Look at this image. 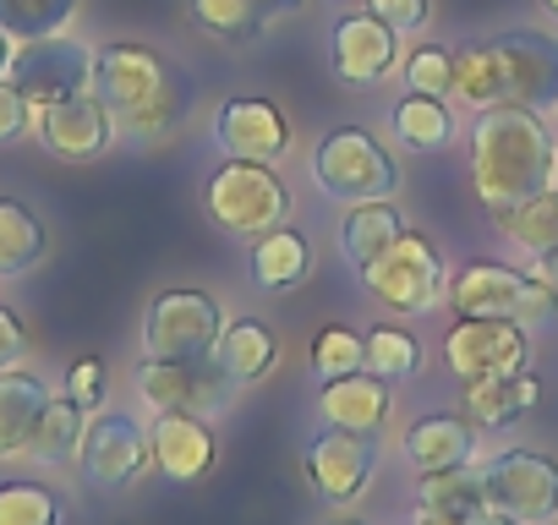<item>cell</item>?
<instances>
[{
	"label": "cell",
	"mask_w": 558,
	"mask_h": 525,
	"mask_svg": "<svg viewBox=\"0 0 558 525\" xmlns=\"http://www.w3.org/2000/svg\"><path fill=\"white\" fill-rule=\"evenodd\" d=\"M542 7H547V12H553V17H558V0H542Z\"/></svg>",
	"instance_id": "obj_46"
},
{
	"label": "cell",
	"mask_w": 558,
	"mask_h": 525,
	"mask_svg": "<svg viewBox=\"0 0 558 525\" xmlns=\"http://www.w3.org/2000/svg\"><path fill=\"white\" fill-rule=\"evenodd\" d=\"M444 362H449V373L460 383L465 378H514V373L531 367L525 323H509V318H460L444 334Z\"/></svg>",
	"instance_id": "obj_12"
},
{
	"label": "cell",
	"mask_w": 558,
	"mask_h": 525,
	"mask_svg": "<svg viewBox=\"0 0 558 525\" xmlns=\"http://www.w3.org/2000/svg\"><path fill=\"white\" fill-rule=\"evenodd\" d=\"M34 137H39L56 159L83 164V159H99V154L116 143V121H110V110L99 105V94L88 88V94H72V99H56V105L34 110Z\"/></svg>",
	"instance_id": "obj_16"
},
{
	"label": "cell",
	"mask_w": 558,
	"mask_h": 525,
	"mask_svg": "<svg viewBox=\"0 0 558 525\" xmlns=\"http://www.w3.org/2000/svg\"><path fill=\"white\" fill-rule=\"evenodd\" d=\"M465 525H520V520H509V514H498V509H482V514L465 520Z\"/></svg>",
	"instance_id": "obj_42"
},
{
	"label": "cell",
	"mask_w": 558,
	"mask_h": 525,
	"mask_svg": "<svg viewBox=\"0 0 558 525\" xmlns=\"http://www.w3.org/2000/svg\"><path fill=\"white\" fill-rule=\"evenodd\" d=\"M28 132H34V105L23 99V88H12L7 77H0V148L23 143Z\"/></svg>",
	"instance_id": "obj_37"
},
{
	"label": "cell",
	"mask_w": 558,
	"mask_h": 525,
	"mask_svg": "<svg viewBox=\"0 0 558 525\" xmlns=\"http://www.w3.org/2000/svg\"><path fill=\"white\" fill-rule=\"evenodd\" d=\"M416 509L449 514V520H476L487 509V492H482V481H476L471 465H460V471H427L416 481Z\"/></svg>",
	"instance_id": "obj_28"
},
{
	"label": "cell",
	"mask_w": 558,
	"mask_h": 525,
	"mask_svg": "<svg viewBox=\"0 0 558 525\" xmlns=\"http://www.w3.org/2000/svg\"><path fill=\"white\" fill-rule=\"evenodd\" d=\"M225 334V307L208 291H165L143 313V351L165 362H203Z\"/></svg>",
	"instance_id": "obj_7"
},
{
	"label": "cell",
	"mask_w": 558,
	"mask_h": 525,
	"mask_svg": "<svg viewBox=\"0 0 558 525\" xmlns=\"http://www.w3.org/2000/svg\"><path fill=\"white\" fill-rule=\"evenodd\" d=\"M362 280L389 313H427L444 296V257H438V246L427 235L405 230Z\"/></svg>",
	"instance_id": "obj_11"
},
{
	"label": "cell",
	"mask_w": 558,
	"mask_h": 525,
	"mask_svg": "<svg viewBox=\"0 0 558 525\" xmlns=\"http://www.w3.org/2000/svg\"><path fill=\"white\" fill-rule=\"evenodd\" d=\"M405 88L411 94H454V50H438V45H416L405 56Z\"/></svg>",
	"instance_id": "obj_36"
},
{
	"label": "cell",
	"mask_w": 558,
	"mask_h": 525,
	"mask_svg": "<svg viewBox=\"0 0 558 525\" xmlns=\"http://www.w3.org/2000/svg\"><path fill=\"white\" fill-rule=\"evenodd\" d=\"M23 362H28V323L12 307H0V373H12Z\"/></svg>",
	"instance_id": "obj_40"
},
{
	"label": "cell",
	"mask_w": 558,
	"mask_h": 525,
	"mask_svg": "<svg viewBox=\"0 0 558 525\" xmlns=\"http://www.w3.org/2000/svg\"><path fill=\"white\" fill-rule=\"evenodd\" d=\"M329 66H335L340 83L373 88V83H384L400 66V34L384 17H373V12L356 7V12H345L329 28Z\"/></svg>",
	"instance_id": "obj_15"
},
{
	"label": "cell",
	"mask_w": 558,
	"mask_h": 525,
	"mask_svg": "<svg viewBox=\"0 0 558 525\" xmlns=\"http://www.w3.org/2000/svg\"><path fill=\"white\" fill-rule=\"evenodd\" d=\"M45 405H50V383L39 373H28V367L0 373V465L28 454Z\"/></svg>",
	"instance_id": "obj_21"
},
{
	"label": "cell",
	"mask_w": 558,
	"mask_h": 525,
	"mask_svg": "<svg viewBox=\"0 0 558 525\" xmlns=\"http://www.w3.org/2000/svg\"><path fill=\"white\" fill-rule=\"evenodd\" d=\"M454 94L471 110L493 105H525L547 110L558 105V34L542 28H509L482 45L454 50Z\"/></svg>",
	"instance_id": "obj_2"
},
{
	"label": "cell",
	"mask_w": 558,
	"mask_h": 525,
	"mask_svg": "<svg viewBox=\"0 0 558 525\" xmlns=\"http://www.w3.org/2000/svg\"><path fill=\"white\" fill-rule=\"evenodd\" d=\"M395 137H400L405 148H416V154H433V148H444V143L454 137V115H449V105L433 99V94H405V99L395 105Z\"/></svg>",
	"instance_id": "obj_29"
},
{
	"label": "cell",
	"mask_w": 558,
	"mask_h": 525,
	"mask_svg": "<svg viewBox=\"0 0 558 525\" xmlns=\"http://www.w3.org/2000/svg\"><path fill=\"white\" fill-rule=\"evenodd\" d=\"M83 432H88V411H83L72 394H50V405H45V416H39V427H34L28 454H34L39 465H72V460L83 454Z\"/></svg>",
	"instance_id": "obj_27"
},
{
	"label": "cell",
	"mask_w": 558,
	"mask_h": 525,
	"mask_svg": "<svg viewBox=\"0 0 558 525\" xmlns=\"http://www.w3.org/2000/svg\"><path fill=\"white\" fill-rule=\"evenodd\" d=\"M531 274H536V280H542V285H547V291H553V296H558V246H553V252H542V257H536V269H531Z\"/></svg>",
	"instance_id": "obj_41"
},
{
	"label": "cell",
	"mask_w": 558,
	"mask_h": 525,
	"mask_svg": "<svg viewBox=\"0 0 558 525\" xmlns=\"http://www.w3.org/2000/svg\"><path fill=\"white\" fill-rule=\"evenodd\" d=\"M498 230L514 241V246H525V252H553L558 246V192L547 186V192H536V197H525L520 208H509V213H498Z\"/></svg>",
	"instance_id": "obj_30"
},
{
	"label": "cell",
	"mask_w": 558,
	"mask_h": 525,
	"mask_svg": "<svg viewBox=\"0 0 558 525\" xmlns=\"http://www.w3.org/2000/svg\"><path fill=\"white\" fill-rule=\"evenodd\" d=\"M422 367V340L411 329H373L367 334V373H378L384 383H400V378H416Z\"/></svg>",
	"instance_id": "obj_35"
},
{
	"label": "cell",
	"mask_w": 558,
	"mask_h": 525,
	"mask_svg": "<svg viewBox=\"0 0 558 525\" xmlns=\"http://www.w3.org/2000/svg\"><path fill=\"white\" fill-rule=\"evenodd\" d=\"M77 465H83V481H88L94 492H121V487H132V481L154 465V454H148V427H143L137 416H126V411H94V416H88V432H83Z\"/></svg>",
	"instance_id": "obj_10"
},
{
	"label": "cell",
	"mask_w": 558,
	"mask_h": 525,
	"mask_svg": "<svg viewBox=\"0 0 558 525\" xmlns=\"http://www.w3.org/2000/svg\"><path fill=\"white\" fill-rule=\"evenodd\" d=\"M0 525H66V503L45 481H0Z\"/></svg>",
	"instance_id": "obj_33"
},
{
	"label": "cell",
	"mask_w": 558,
	"mask_h": 525,
	"mask_svg": "<svg viewBox=\"0 0 558 525\" xmlns=\"http://www.w3.org/2000/svg\"><path fill=\"white\" fill-rule=\"evenodd\" d=\"M203 208L219 230H230L241 241H257L274 224H286L291 197H286V181H279L263 159H225L203 186Z\"/></svg>",
	"instance_id": "obj_5"
},
{
	"label": "cell",
	"mask_w": 558,
	"mask_h": 525,
	"mask_svg": "<svg viewBox=\"0 0 558 525\" xmlns=\"http://www.w3.org/2000/svg\"><path fill=\"white\" fill-rule=\"evenodd\" d=\"M313 181L324 197L335 203H389L400 192V164L395 154L362 132V126H335L318 148H313Z\"/></svg>",
	"instance_id": "obj_4"
},
{
	"label": "cell",
	"mask_w": 558,
	"mask_h": 525,
	"mask_svg": "<svg viewBox=\"0 0 558 525\" xmlns=\"http://www.w3.org/2000/svg\"><path fill=\"white\" fill-rule=\"evenodd\" d=\"M307 0H192V23L219 45H252L268 23L302 12Z\"/></svg>",
	"instance_id": "obj_22"
},
{
	"label": "cell",
	"mask_w": 558,
	"mask_h": 525,
	"mask_svg": "<svg viewBox=\"0 0 558 525\" xmlns=\"http://www.w3.org/2000/svg\"><path fill=\"white\" fill-rule=\"evenodd\" d=\"M77 17V0H0V34H12L17 45L50 39Z\"/></svg>",
	"instance_id": "obj_31"
},
{
	"label": "cell",
	"mask_w": 558,
	"mask_h": 525,
	"mask_svg": "<svg viewBox=\"0 0 558 525\" xmlns=\"http://www.w3.org/2000/svg\"><path fill=\"white\" fill-rule=\"evenodd\" d=\"M335 525H362V520H335Z\"/></svg>",
	"instance_id": "obj_47"
},
{
	"label": "cell",
	"mask_w": 558,
	"mask_h": 525,
	"mask_svg": "<svg viewBox=\"0 0 558 525\" xmlns=\"http://www.w3.org/2000/svg\"><path fill=\"white\" fill-rule=\"evenodd\" d=\"M362 367H367V334H356L345 323L318 329V340H313V378L318 383H335V378L362 373Z\"/></svg>",
	"instance_id": "obj_34"
},
{
	"label": "cell",
	"mask_w": 558,
	"mask_h": 525,
	"mask_svg": "<svg viewBox=\"0 0 558 525\" xmlns=\"http://www.w3.org/2000/svg\"><path fill=\"white\" fill-rule=\"evenodd\" d=\"M553 132L542 121V110L525 105H493L476 115L471 126V181H476V203L498 219L509 208H520L525 197L547 192L553 175Z\"/></svg>",
	"instance_id": "obj_1"
},
{
	"label": "cell",
	"mask_w": 558,
	"mask_h": 525,
	"mask_svg": "<svg viewBox=\"0 0 558 525\" xmlns=\"http://www.w3.org/2000/svg\"><path fill=\"white\" fill-rule=\"evenodd\" d=\"M400 454L411 460L416 476L427 471H460L476 460V427L454 411H433V416H416L405 432H400Z\"/></svg>",
	"instance_id": "obj_19"
},
{
	"label": "cell",
	"mask_w": 558,
	"mask_h": 525,
	"mask_svg": "<svg viewBox=\"0 0 558 525\" xmlns=\"http://www.w3.org/2000/svg\"><path fill=\"white\" fill-rule=\"evenodd\" d=\"M94 94L110 110L116 132H132V137H159L181 115L175 72L143 45H105L94 56Z\"/></svg>",
	"instance_id": "obj_3"
},
{
	"label": "cell",
	"mask_w": 558,
	"mask_h": 525,
	"mask_svg": "<svg viewBox=\"0 0 558 525\" xmlns=\"http://www.w3.org/2000/svg\"><path fill=\"white\" fill-rule=\"evenodd\" d=\"M45 262V224L28 203L0 197V280H23Z\"/></svg>",
	"instance_id": "obj_26"
},
{
	"label": "cell",
	"mask_w": 558,
	"mask_h": 525,
	"mask_svg": "<svg viewBox=\"0 0 558 525\" xmlns=\"http://www.w3.org/2000/svg\"><path fill=\"white\" fill-rule=\"evenodd\" d=\"M400 235H405V213L395 208V197H389V203H356V208L345 213L340 252H345V262H351L356 274H367Z\"/></svg>",
	"instance_id": "obj_24"
},
{
	"label": "cell",
	"mask_w": 558,
	"mask_h": 525,
	"mask_svg": "<svg viewBox=\"0 0 558 525\" xmlns=\"http://www.w3.org/2000/svg\"><path fill=\"white\" fill-rule=\"evenodd\" d=\"M66 394H72L83 411H99V400H105V362H99V356L72 362V367H66Z\"/></svg>",
	"instance_id": "obj_38"
},
{
	"label": "cell",
	"mask_w": 558,
	"mask_h": 525,
	"mask_svg": "<svg viewBox=\"0 0 558 525\" xmlns=\"http://www.w3.org/2000/svg\"><path fill=\"white\" fill-rule=\"evenodd\" d=\"M351 7H362V12L384 17L395 34H416V28L427 23V0H351Z\"/></svg>",
	"instance_id": "obj_39"
},
{
	"label": "cell",
	"mask_w": 558,
	"mask_h": 525,
	"mask_svg": "<svg viewBox=\"0 0 558 525\" xmlns=\"http://www.w3.org/2000/svg\"><path fill=\"white\" fill-rule=\"evenodd\" d=\"M7 83L23 88V99L34 110L56 105V99H72V94H88L94 88V50L66 39V34H50V39H28L12 50V66H7Z\"/></svg>",
	"instance_id": "obj_9"
},
{
	"label": "cell",
	"mask_w": 558,
	"mask_h": 525,
	"mask_svg": "<svg viewBox=\"0 0 558 525\" xmlns=\"http://www.w3.org/2000/svg\"><path fill=\"white\" fill-rule=\"evenodd\" d=\"M411 525H465V520H449V514H427V509H422Z\"/></svg>",
	"instance_id": "obj_43"
},
{
	"label": "cell",
	"mask_w": 558,
	"mask_h": 525,
	"mask_svg": "<svg viewBox=\"0 0 558 525\" xmlns=\"http://www.w3.org/2000/svg\"><path fill=\"white\" fill-rule=\"evenodd\" d=\"M132 383H137V394L154 405V411H192V416H203V411H219L225 400H230V378L219 373V362L214 356H203V362H165V356H143L137 362V373H132Z\"/></svg>",
	"instance_id": "obj_14"
},
{
	"label": "cell",
	"mask_w": 558,
	"mask_h": 525,
	"mask_svg": "<svg viewBox=\"0 0 558 525\" xmlns=\"http://www.w3.org/2000/svg\"><path fill=\"white\" fill-rule=\"evenodd\" d=\"M214 143L230 159H263L274 164L291 148V121L279 115L268 99H225L214 115Z\"/></svg>",
	"instance_id": "obj_18"
},
{
	"label": "cell",
	"mask_w": 558,
	"mask_h": 525,
	"mask_svg": "<svg viewBox=\"0 0 558 525\" xmlns=\"http://www.w3.org/2000/svg\"><path fill=\"white\" fill-rule=\"evenodd\" d=\"M487 509L520 520V525H547L558 520V460L536 454V449H504L476 471Z\"/></svg>",
	"instance_id": "obj_8"
},
{
	"label": "cell",
	"mask_w": 558,
	"mask_h": 525,
	"mask_svg": "<svg viewBox=\"0 0 558 525\" xmlns=\"http://www.w3.org/2000/svg\"><path fill=\"white\" fill-rule=\"evenodd\" d=\"M449 307L460 318H509V323H542L558 313V296L520 269H504V262H471V269L454 274L449 285Z\"/></svg>",
	"instance_id": "obj_6"
},
{
	"label": "cell",
	"mask_w": 558,
	"mask_h": 525,
	"mask_svg": "<svg viewBox=\"0 0 558 525\" xmlns=\"http://www.w3.org/2000/svg\"><path fill=\"white\" fill-rule=\"evenodd\" d=\"M12 45H17L12 34H0V77H7V66H12Z\"/></svg>",
	"instance_id": "obj_44"
},
{
	"label": "cell",
	"mask_w": 558,
	"mask_h": 525,
	"mask_svg": "<svg viewBox=\"0 0 558 525\" xmlns=\"http://www.w3.org/2000/svg\"><path fill=\"white\" fill-rule=\"evenodd\" d=\"M547 186H553V192H558V154H553V175H547Z\"/></svg>",
	"instance_id": "obj_45"
},
{
	"label": "cell",
	"mask_w": 558,
	"mask_h": 525,
	"mask_svg": "<svg viewBox=\"0 0 558 525\" xmlns=\"http://www.w3.org/2000/svg\"><path fill=\"white\" fill-rule=\"evenodd\" d=\"M214 362H219V373H225L235 389H252V383H263V378L274 373L279 340H274L268 323L235 318V323H225V334H219V345H214Z\"/></svg>",
	"instance_id": "obj_23"
},
{
	"label": "cell",
	"mask_w": 558,
	"mask_h": 525,
	"mask_svg": "<svg viewBox=\"0 0 558 525\" xmlns=\"http://www.w3.org/2000/svg\"><path fill=\"white\" fill-rule=\"evenodd\" d=\"M148 454H154V471L165 481H203L219 460V443H214V427L192 411H159L154 427H148Z\"/></svg>",
	"instance_id": "obj_17"
},
{
	"label": "cell",
	"mask_w": 558,
	"mask_h": 525,
	"mask_svg": "<svg viewBox=\"0 0 558 525\" xmlns=\"http://www.w3.org/2000/svg\"><path fill=\"white\" fill-rule=\"evenodd\" d=\"M307 274H313V246H307L302 230L274 224L268 235L252 241V280L263 291H296Z\"/></svg>",
	"instance_id": "obj_25"
},
{
	"label": "cell",
	"mask_w": 558,
	"mask_h": 525,
	"mask_svg": "<svg viewBox=\"0 0 558 525\" xmlns=\"http://www.w3.org/2000/svg\"><path fill=\"white\" fill-rule=\"evenodd\" d=\"M307 481L318 487L324 503H356L367 487H373V471H378V438L373 432H345V427H324L307 454Z\"/></svg>",
	"instance_id": "obj_13"
},
{
	"label": "cell",
	"mask_w": 558,
	"mask_h": 525,
	"mask_svg": "<svg viewBox=\"0 0 558 525\" xmlns=\"http://www.w3.org/2000/svg\"><path fill=\"white\" fill-rule=\"evenodd\" d=\"M460 416L471 427H509L514 416H525L514 378H465L460 383Z\"/></svg>",
	"instance_id": "obj_32"
},
{
	"label": "cell",
	"mask_w": 558,
	"mask_h": 525,
	"mask_svg": "<svg viewBox=\"0 0 558 525\" xmlns=\"http://www.w3.org/2000/svg\"><path fill=\"white\" fill-rule=\"evenodd\" d=\"M389 383L378 373H345L335 383H324L318 394V411H324V427H345V432H384L389 422Z\"/></svg>",
	"instance_id": "obj_20"
}]
</instances>
